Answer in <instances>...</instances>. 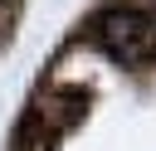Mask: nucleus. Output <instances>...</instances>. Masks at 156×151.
Returning <instances> with one entry per match:
<instances>
[{"label":"nucleus","instance_id":"2","mask_svg":"<svg viewBox=\"0 0 156 151\" xmlns=\"http://www.w3.org/2000/svg\"><path fill=\"white\" fill-rule=\"evenodd\" d=\"M29 112H34L54 136H63L68 127L83 122V112H88V88H78V83H54V88H44V93L34 97Z\"/></svg>","mask_w":156,"mask_h":151},{"label":"nucleus","instance_id":"1","mask_svg":"<svg viewBox=\"0 0 156 151\" xmlns=\"http://www.w3.org/2000/svg\"><path fill=\"white\" fill-rule=\"evenodd\" d=\"M88 39L112 58V63H146L156 58V19L136 5H112L102 15H93Z\"/></svg>","mask_w":156,"mask_h":151},{"label":"nucleus","instance_id":"3","mask_svg":"<svg viewBox=\"0 0 156 151\" xmlns=\"http://www.w3.org/2000/svg\"><path fill=\"white\" fill-rule=\"evenodd\" d=\"M49 146H54V132L34 112H24L20 127H15V136H10V151H49Z\"/></svg>","mask_w":156,"mask_h":151}]
</instances>
